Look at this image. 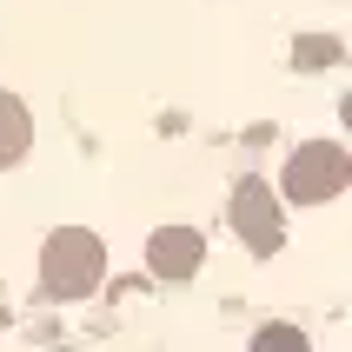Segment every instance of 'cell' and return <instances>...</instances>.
Segmentation results:
<instances>
[{
	"label": "cell",
	"instance_id": "6da1fadb",
	"mask_svg": "<svg viewBox=\"0 0 352 352\" xmlns=\"http://www.w3.org/2000/svg\"><path fill=\"white\" fill-rule=\"evenodd\" d=\"M87 266H94L87 253H67V259H54V279H67V286H80V279H87Z\"/></svg>",
	"mask_w": 352,
	"mask_h": 352
},
{
	"label": "cell",
	"instance_id": "7a4b0ae2",
	"mask_svg": "<svg viewBox=\"0 0 352 352\" xmlns=\"http://www.w3.org/2000/svg\"><path fill=\"white\" fill-rule=\"evenodd\" d=\"M259 352H306V339L279 326V333H259Z\"/></svg>",
	"mask_w": 352,
	"mask_h": 352
}]
</instances>
